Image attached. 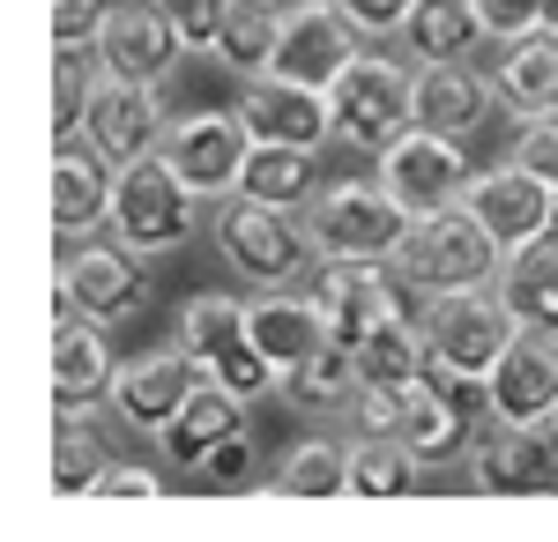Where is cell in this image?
<instances>
[{"label":"cell","mask_w":558,"mask_h":542,"mask_svg":"<svg viewBox=\"0 0 558 542\" xmlns=\"http://www.w3.org/2000/svg\"><path fill=\"white\" fill-rule=\"evenodd\" d=\"M202 194L186 186V171L165 157V149H149V157H134V164H120V186H112V238L120 246H134L142 260H165V252H179L194 231H202Z\"/></svg>","instance_id":"obj_1"},{"label":"cell","mask_w":558,"mask_h":542,"mask_svg":"<svg viewBox=\"0 0 558 542\" xmlns=\"http://www.w3.org/2000/svg\"><path fill=\"white\" fill-rule=\"evenodd\" d=\"M417 328H425L432 372L447 386H484L492 365L507 357V342L521 334V320H514V305L499 297V283H470V291H439Z\"/></svg>","instance_id":"obj_2"},{"label":"cell","mask_w":558,"mask_h":542,"mask_svg":"<svg viewBox=\"0 0 558 542\" xmlns=\"http://www.w3.org/2000/svg\"><path fill=\"white\" fill-rule=\"evenodd\" d=\"M172 342L202 365V379L231 386V394H283V372L254 349V328H246V297H223V291H194L172 320Z\"/></svg>","instance_id":"obj_3"},{"label":"cell","mask_w":558,"mask_h":542,"mask_svg":"<svg viewBox=\"0 0 558 542\" xmlns=\"http://www.w3.org/2000/svg\"><path fill=\"white\" fill-rule=\"evenodd\" d=\"M216 252H223V268L246 283V291H283V283H299V268L313 260V231H305L299 209H268L254 194H231V201H216Z\"/></svg>","instance_id":"obj_4"},{"label":"cell","mask_w":558,"mask_h":542,"mask_svg":"<svg viewBox=\"0 0 558 542\" xmlns=\"http://www.w3.org/2000/svg\"><path fill=\"white\" fill-rule=\"evenodd\" d=\"M142 297H149V260L134 246H120L112 231L75 238L52 268V320L75 312V320H97V328H120V320L142 312Z\"/></svg>","instance_id":"obj_5"},{"label":"cell","mask_w":558,"mask_h":542,"mask_svg":"<svg viewBox=\"0 0 558 542\" xmlns=\"http://www.w3.org/2000/svg\"><path fill=\"white\" fill-rule=\"evenodd\" d=\"M499 268H507V246L476 223L470 209H439V215H417L410 231H402V252H395V275L410 283V291H470V283H499Z\"/></svg>","instance_id":"obj_6"},{"label":"cell","mask_w":558,"mask_h":542,"mask_svg":"<svg viewBox=\"0 0 558 542\" xmlns=\"http://www.w3.org/2000/svg\"><path fill=\"white\" fill-rule=\"evenodd\" d=\"M350 417H357V431H395L417 460H454L470 446L462 386H447L439 372L417 379V386H365V394L350 402Z\"/></svg>","instance_id":"obj_7"},{"label":"cell","mask_w":558,"mask_h":542,"mask_svg":"<svg viewBox=\"0 0 558 542\" xmlns=\"http://www.w3.org/2000/svg\"><path fill=\"white\" fill-rule=\"evenodd\" d=\"M410 75L417 67H402V60H387V52H357L343 75L328 83V112H336V141L357 149V157H380L387 141H402L417 112H410Z\"/></svg>","instance_id":"obj_8"},{"label":"cell","mask_w":558,"mask_h":542,"mask_svg":"<svg viewBox=\"0 0 558 542\" xmlns=\"http://www.w3.org/2000/svg\"><path fill=\"white\" fill-rule=\"evenodd\" d=\"M305 231H313V252L320 260H387L395 268L410 215L395 209V194H387L380 178H336V186L313 194Z\"/></svg>","instance_id":"obj_9"},{"label":"cell","mask_w":558,"mask_h":542,"mask_svg":"<svg viewBox=\"0 0 558 542\" xmlns=\"http://www.w3.org/2000/svg\"><path fill=\"white\" fill-rule=\"evenodd\" d=\"M373 178L395 194V209L410 215H439V209H462V186H470V141L454 134H432V126H410L402 141H387L373 157Z\"/></svg>","instance_id":"obj_10"},{"label":"cell","mask_w":558,"mask_h":542,"mask_svg":"<svg viewBox=\"0 0 558 542\" xmlns=\"http://www.w3.org/2000/svg\"><path fill=\"white\" fill-rule=\"evenodd\" d=\"M165 157L186 171V186L216 209V201L239 194L246 157H254V134L239 120V104H231V112H179V120L165 126Z\"/></svg>","instance_id":"obj_11"},{"label":"cell","mask_w":558,"mask_h":542,"mask_svg":"<svg viewBox=\"0 0 558 542\" xmlns=\"http://www.w3.org/2000/svg\"><path fill=\"white\" fill-rule=\"evenodd\" d=\"M470 491L507 498V491H558V409L529 423H492L470 439Z\"/></svg>","instance_id":"obj_12"},{"label":"cell","mask_w":558,"mask_h":542,"mask_svg":"<svg viewBox=\"0 0 558 542\" xmlns=\"http://www.w3.org/2000/svg\"><path fill=\"white\" fill-rule=\"evenodd\" d=\"M357 52H365V30L350 23L336 0H291V8H283V38H276V67H268V75H291V83L328 89Z\"/></svg>","instance_id":"obj_13"},{"label":"cell","mask_w":558,"mask_h":542,"mask_svg":"<svg viewBox=\"0 0 558 542\" xmlns=\"http://www.w3.org/2000/svg\"><path fill=\"white\" fill-rule=\"evenodd\" d=\"M462 209H470L499 246H521V238H544V231L558 223V186L536 178V171H521L514 157H499L492 171H470Z\"/></svg>","instance_id":"obj_14"},{"label":"cell","mask_w":558,"mask_h":542,"mask_svg":"<svg viewBox=\"0 0 558 542\" xmlns=\"http://www.w3.org/2000/svg\"><path fill=\"white\" fill-rule=\"evenodd\" d=\"M194 386H202V365H194L179 342H165V349H142V357H128V365H120L112 394H105V409L128 423V431L157 439V431L186 409V394H194Z\"/></svg>","instance_id":"obj_15"},{"label":"cell","mask_w":558,"mask_h":542,"mask_svg":"<svg viewBox=\"0 0 558 542\" xmlns=\"http://www.w3.org/2000/svg\"><path fill=\"white\" fill-rule=\"evenodd\" d=\"M165 89L157 83H120V75H105L97 97H89V120H83V141L105 157V164H134V157H149V149H165Z\"/></svg>","instance_id":"obj_16"},{"label":"cell","mask_w":558,"mask_h":542,"mask_svg":"<svg viewBox=\"0 0 558 542\" xmlns=\"http://www.w3.org/2000/svg\"><path fill=\"white\" fill-rule=\"evenodd\" d=\"M52 365V423H75L89 417L105 394H112V379H120V357H112V342H105V328L97 320H52V349H45Z\"/></svg>","instance_id":"obj_17"},{"label":"cell","mask_w":558,"mask_h":542,"mask_svg":"<svg viewBox=\"0 0 558 542\" xmlns=\"http://www.w3.org/2000/svg\"><path fill=\"white\" fill-rule=\"evenodd\" d=\"M558 409V334L551 328H521L507 342V357L484 379V417L492 423H529Z\"/></svg>","instance_id":"obj_18"},{"label":"cell","mask_w":558,"mask_h":542,"mask_svg":"<svg viewBox=\"0 0 558 542\" xmlns=\"http://www.w3.org/2000/svg\"><path fill=\"white\" fill-rule=\"evenodd\" d=\"M179 60H186V45H179L172 15H165L157 0H120V8H112V23H105V38H97V67H105V75L165 89Z\"/></svg>","instance_id":"obj_19"},{"label":"cell","mask_w":558,"mask_h":542,"mask_svg":"<svg viewBox=\"0 0 558 542\" xmlns=\"http://www.w3.org/2000/svg\"><path fill=\"white\" fill-rule=\"evenodd\" d=\"M239 120L254 141H283V149H320L336 141V112H328V89L291 83V75H254L239 89Z\"/></svg>","instance_id":"obj_20"},{"label":"cell","mask_w":558,"mask_h":542,"mask_svg":"<svg viewBox=\"0 0 558 542\" xmlns=\"http://www.w3.org/2000/svg\"><path fill=\"white\" fill-rule=\"evenodd\" d=\"M395 283H402V275H387V260H320L313 297H320V312H328V334H336L343 349H357L380 320L402 312Z\"/></svg>","instance_id":"obj_21"},{"label":"cell","mask_w":558,"mask_h":542,"mask_svg":"<svg viewBox=\"0 0 558 542\" xmlns=\"http://www.w3.org/2000/svg\"><path fill=\"white\" fill-rule=\"evenodd\" d=\"M492 104H499V89L476 60H417V75H410V112L432 134L470 141L476 126L492 120Z\"/></svg>","instance_id":"obj_22"},{"label":"cell","mask_w":558,"mask_h":542,"mask_svg":"<svg viewBox=\"0 0 558 542\" xmlns=\"http://www.w3.org/2000/svg\"><path fill=\"white\" fill-rule=\"evenodd\" d=\"M246 328H254V349L276 365V372H299L320 342H336V334H328V312H320V297L291 291V283H283V291L246 297Z\"/></svg>","instance_id":"obj_23"},{"label":"cell","mask_w":558,"mask_h":542,"mask_svg":"<svg viewBox=\"0 0 558 542\" xmlns=\"http://www.w3.org/2000/svg\"><path fill=\"white\" fill-rule=\"evenodd\" d=\"M112 186H120V164H105L89 141H60L52 157V231L60 238H89L112 223Z\"/></svg>","instance_id":"obj_24"},{"label":"cell","mask_w":558,"mask_h":542,"mask_svg":"<svg viewBox=\"0 0 558 542\" xmlns=\"http://www.w3.org/2000/svg\"><path fill=\"white\" fill-rule=\"evenodd\" d=\"M246 394H231V386H216V379H202L194 394H186V409H179L165 431H157V454H165V468H194L202 476V460L223 446V439H239L246 431Z\"/></svg>","instance_id":"obj_25"},{"label":"cell","mask_w":558,"mask_h":542,"mask_svg":"<svg viewBox=\"0 0 558 542\" xmlns=\"http://www.w3.org/2000/svg\"><path fill=\"white\" fill-rule=\"evenodd\" d=\"M499 104H514L521 120L529 112H558V30H529V38L499 45V60L484 67Z\"/></svg>","instance_id":"obj_26"},{"label":"cell","mask_w":558,"mask_h":542,"mask_svg":"<svg viewBox=\"0 0 558 542\" xmlns=\"http://www.w3.org/2000/svg\"><path fill=\"white\" fill-rule=\"evenodd\" d=\"M499 297L514 305L521 328H551V334H558V231L507 246V268H499Z\"/></svg>","instance_id":"obj_27"},{"label":"cell","mask_w":558,"mask_h":542,"mask_svg":"<svg viewBox=\"0 0 558 542\" xmlns=\"http://www.w3.org/2000/svg\"><path fill=\"white\" fill-rule=\"evenodd\" d=\"M395 45H402L410 60H476L484 15H476V0H417Z\"/></svg>","instance_id":"obj_28"},{"label":"cell","mask_w":558,"mask_h":542,"mask_svg":"<svg viewBox=\"0 0 558 542\" xmlns=\"http://www.w3.org/2000/svg\"><path fill=\"white\" fill-rule=\"evenodd\" d=\"M357 394H365V372H357V349H343V342H320L299 372H283V402L313 409V417H328V409L343 417Z\"/></svg>","instance_id":"obj_29"},{"label":"cell","mask_w":558,"mask_h":542,"mask_svg":"<svg viewBox=\"0 0 558 542\" xmlns=\"http://www.w3.org/2000/svg\"><path fill=\"white\" fill-rule=\"evenodd\" d=\"M320 149H283V141H254V157H246V178H239V194H254L268 209H313V194H320V171H313Z\"/></svg>","instance_id":"obj_30"},{"label":"cell","mask_w":558,"mask_h":542,"mask_svg":"<svg viewBox=\"0 0 558 542\" xmlns=\"http://www.w3.org/2000/svg\"><path fill=\"white\" fill-rule=\"evenodd\" d=\"M417 468H425V460L410 454L395 431H350L343 491L350 498H402V491H417Z\"/></svg>","instance_id":"obj_31"},{"label":"cell","mask_w":558,"mask_h":542,"mask_svg":"<svg viewBox=\"0 0 558 542\" xmlns=\"http://www.w3.org/2000/svg\"><path fill=\"white\" fill-rule=\"evenodd\" d=\"M276 38H283V8H276V0H231L223 38H216V60H223L239 83H254V75L276 67Z\"/></svg>","instance_id":"obj_32"},{"label":"cell","mask_w":558,"mask_h":542,"mask_svg":"<svg viewBox=\"0 0 558 542\" xmlns=\"http://www.w3.org/2000/svg\"><path fill=\"white\" fill-rule=\"evenodd\" d=\"M357 372H365V386H417V379H432L425 328H410L402 312L380 320V328L357 342Z\"/></svg>","instance_id":"obj_33"},{"label":"cell","mask_w":558,"mask_h":542,"mask_svg":"<svg viewBox=\"0 0 558 542\" xmlns=\"http://www.w3.org/2000/svg\"><path fill=\"white\" fill-rule=\"evenodd\" d=\"M350 476V439H299L291 454L276 460V476H268V491L276 498H336Z\"/></svg>","instance_id":"obj_34"},{"label":"cell","mask_w":558,"mask_h":542,"mask_svg":"<svg viewBox=\"0 0 558 542\" xmlns=\"http://www.w3.org/2000/svg\"><path fill=\"white\" fill-rule=\"evenodd\" d=\"M105 468H112V454H105V439H97L89 417L52 423V491H60V498H89Z\"/></svg>","instance_id":"obj_35"},{"label":"cell","mask_w":558,"mask_h":542,"mask_svg":"<svg viewBox=\"0 0 558 542\" xmlns=\"http://www.w3.org/2000/svg\"><path fill=\"white\" fill-rule=\"evenodd\" d=\"M97 83H105V67L83 60V52H60V60H52V134H60V141H83Z\"/></svg>","instance_id":"obj_36"},{"label":"cell","mask_w":558,"mask_h":542,"mask_svg":"<svg viewBox=\"0 0 558 542\" xmlns=\"http://www.w3.org/2000/svg\"><path fill=\"white\" fill-rule=\"evenodd\" d=\"M112 0H52V52H97Z\"/></svg>","instance_id":"obj_37"},{"label":"cell","mask_w":558,"mask_h":542,"mask_svg":"<svg viewBox=\"0 0 558 542\" xmlns=\"http://www.w3.org/2000/svg\"><path fill=\"white\" fill-rule=\"evenodd\" d=\"M165 15H172V30L186 52H216L223 38V15H231V0H157Z\"/></svg>","instance_id":"obj_38"},{"label":"cell","mask_w":558,"mask_h":542,"mask_svg":"<svg viewBox=\"0 0 558 542\" xmlns=\"http://www.w3.org/2000/svg\"><path fill=\"white\" fill-rule=\"evenodd\" d=\"M507 157H514L521 171H536V178H551V186H558V112H529Z\"/></svg>","instance_id":"obj_39"},{"label":"cell","mask_w":558,"mask_h":542,"mask_svg":"<svg viewBox=\"0 0 558 542\" xmlns=\"http://www.w3.org/2000/svg\"><path fill=\"white\" fill-rule=\"evenodd\" d=\"M476 15H484L492 45H514L529 30H544V0H476Z\"/></svg>","instance_id":"obj_40"},{"label":"cell","mask_w":558,"mask_h":542,"mask_svg":"<svg viewBox=\"0 0 558 542\" xmlns=\"http://www.w3.org/2000/svg\"><path fill=\"white\" fill-rule=\"evenodd\" d=\"M89 498H165V476L157 468H142V460H112L105 476H97V491Z\"/></svg>","instance_id":"obj_41"},{"label":"cell","mask_w":558,"mask_h":542,"mask_svg":"<svg viewBox=\"0 0 558 542\" xmlns=\"http://www.w3.org/2000/svg\"><path fill=\"white\" fill-rule=\"evenodd\" d=\"M336 8H343L365 38H402V23H410V8H417V0H336Z\"/></svg>","instance_id":"obj_42"},{"label":"cell","mask_w":558,"mask_h":542,"mask_svg":"<svg viewBox=\"0 0 558 542\" xmlns=\"http://www.w3.org/2000/svg\"><path fill=\"white\" fill-rule=\"evenodd\" d=\"M246 468H254V423H246L239 439H223V446H216V454L202 460V476H209V483H239Z\"/></svg>","instance_id":"obj_43"},{"label":"cell","mask_w":558,"mask_h":542,"mask_svg":"<svg viewBox=\"0 0 558 542\" xmlns=\"http://www.w3.org/2000/svg\"><path fill=\"white\" fill-rule=\"evenodd\" d=\"M544 30H558V0H544Z\"/></svg>","instance_id":"obj_44"},{"label":"cell","mask_w":558,"mask_h":542,"mask_svg":"<svg viewBox=\"0 0 558 542\" xmlns=\"http://www.w3.org/2000/svg\"><path fill=\"white\" fill-rule=\"evenodd\" d=\"M551 231H558V223H551Z\"/></svg>","instance_id":"obj_45"}]
</instances>
